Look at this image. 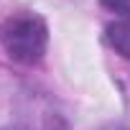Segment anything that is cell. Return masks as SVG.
<instances>
[{"mask_svg": "<svg viewBox=\"0 0 130 130\" xmlns=\"http://www.w3.org/2000/svg\"><path fill=\"white\" fill-rule=\"evenodd\" d=\"M48 43V28L41 15H18L13 18L3 31V46L5 54L18 64H38L46 54Z\"/></svg>", "mask_w": 130, "mask_h": 130, "instance_id": "6da1fadb", "label": "cell"}, {"mask_svg": "<svg viewBox=\"0 0 130 130\" xmlns=\"http://www.w3.org/2000/svg\"><path fill=\"white\" fill-rule=\"evenodd\" d=\"M105 36H107V43L125 59H130V23L127 21H117V23H110L105 28Z\"/></svg>", "mask_w": 130, "mask_h": 130, "instance_id": "7a4b0ae2", "label": "cell"}, {"mask_svg": "<svg viewBox=\"0 0 130 130\" xmlns=\"http://www.w3.org/2000/svg\"><path fill=\"white\" fill-rule=\"evenodd\" d=\"M102 5L115 13V15H122V18H130V0H102Z\"/></svg>", "mask_w": 130, "mask_h": 130, "instance_id": "3957f363", "label": "cell"}]
</instances>
